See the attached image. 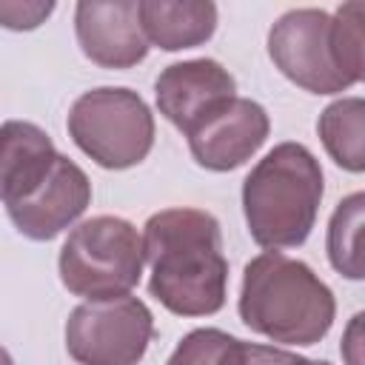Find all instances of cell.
I'll list each match as a JSON object with an SVG mask.
<instances>
[{"label":"cell","instance_id":"1","mask_svg":"<svg viewBox=\"0 0 365 365\" xmlns=\"http://www.w3.org/2000/svg\"><path fill=\"white\" fill-rule=\"evenodd\" d=\"M151 297L177 317H211L228 297L220 222L200 208H165L143 225Z\"/></svg>","mask_w":365,"mask_h":365},{"label":"cell","instance_id":"2","mask_svg":"<svg viewBox=\"0 0 365 365\" xmlns=\"http://www.w3.org/2000/svg\"><path fill=\"white\" fill-rule=\"evenodd\" d=\"M240 319L259 336L282 345H317L334 325V291L302 259L262 251L245 262Z\"/></svg>","mask_w":365,"mask_h":365},{"label":"cell","instance_id":"3","mask_svg":"<svg viewBox=\"0 0 365 365\" xmlns=\"http://www.w3.org/2000/svg\"><path fill=\"white\" fill-rule=\"evenodd\" d=\"M268 57L299 88L336 94L362 80V3L291 9L268 31Z\"/></svg>","mask_w":365,"mask_h":365},{"label":"cell","instance_id":"4","mask_svg":"<svg viewBox=\"0 0 365 365\" xmlns=\"http://www.w3.org/2000/svg\"><path fill=\"white\" fill-rule=\"evenodd\" d=\"M322 191V165L302 143L274 145L242 180L251 240L268 251L302 245L317 222Z\"/></svg>","mask_w":365,"mask_h":365},{"label":"cell","instance_id":"5","mask_svg":"<svg viewBox=\"0 0 365 365\" xmlns=\"http://www.w3.org/2000/svg\"><path fill=\"white\" fill-rule=\"evenodd\" d=\"M143 237L111 214L74 225L60 248L57 271L68 294L83 299H111L131 294L143 277Z\"/></svg>","mask_w":365,"mask_h":365},{"label":"cell","instance_id":"6","mask_svg":"<svg viewBox=\"0 0 365 365\" xmlns=\"http://www.w3.org/2000/svg\"><path fill=\"white\" fill-rule=\"evenodd\" d=\"M66 125L74 145L108 171L143 163L154 145L148 103L123 86H100L80 94L68 108Z\"/></svg>","mask_w":365,"mask_h":365},{"label":"cell","instance_id":"7","mask_svg":"<svg viewBox=\"0 0 365 365\" xmlns=\"http://www.w3.org/2000/svg\"><path fill=\"white\" fill-rule=\"evenodd\" d=\"M151 339L154 317L131 294L86 299L66 319V351L80 365H137Z\"/></svg>","mask_w":365,"mask_h":365},{"label":"cell","instance_id":"8","mask_svg":"<svg viewBox=\"0 0 365 365\" xmlns=\"http://www.w3.org/2000/svg\"><path fill=\"white\" fill-rule=\"evenodd\" d=\"M88 205H91V182L86 171L74 160L57 151L46 177L26 197L9 202L6 211L11 225L23 237L34 242H48L66 228H71L86 214Z\"/></svg>","mask_w":365,"mask_h":365},{"label":"cell","instance_id":"9","mask_svg":"<svg viewBox=\"0 0 365 365\" xmlns=\"http://www.w3.org/2000/svg\"><path fill=\"white\" fill-rule=\"evenodd\" d=\"M154 97L160 114L188 137L222 103L237 97V80L211 57L182 60L160 71L154 80Z\"/></svg>","mask_w":365,"mask_h":365},{"label":"cell","instance_id":"10","mask_svg":"<svg viewBox=\"0 0 365 365\" xmlns=\"http://www.w3.org/2000/svg\"><path fill=\"white\" fill-rule=\"evenodd\" d=\"M268 111L248 97H231L188 134V151L208 171H234L268 140Z\"/></svg>","mask_w":365,"mask_h":365},{"label":"cell","instance_id":"11","mask_svg":"<svg viewBox=\"0 0 365 365\" xmlns=\"http://www.w3.org/2000/svg\"><path fill=\"white\" fill-rule=\"evenodd\" d=\"M80 51L100 68H131L145 60L148 40L137 17V0H83L74 6Z\"/></svg>","mask_w":365,"mask_h":365},{"label":"cell","instance_id":"12","mask_svg":"<svg viewBox=\"0 0 365 365\" xmlns=\"http://www.w3.org/2000/svg\"><path fill=\"white\" fill-rule=\"evenodd\" d=\"M57 148L51 137L29 120H6L0 125V202L26 197L51 168Z\"/></svg>","mask_w":365,"mask_h":365},{"label":"cell","instance_id":"13","mask_svg":"<svg viewBox=\"0 0 365 365\" xmlns=\"http://www.w3.org/2000/svg\"><path fill=\"white\" fill-rule=\"evenodd\" d=\"M137 17L148 46L163 51L202 46L217 31V6L208 0H137Z\"/></svg>","mask_w":365,"mask_h":365},{"label":"cell","instance_id":"14","mask_svg":"<svg viewBox=\"0 0 365 365\" xmlns=\"http://www.w3.org/2000/svg\"><path fill=\"white\" fill-rule=\"evenodd\" d=\"M319 140L328 157L351 171L359 174L365 168V103L362 97H339L322 108L317 120Z\"/></svg>","mask_w":365,"mask_h":365},{"label":"cell","instance_id":"15","mask_svg":"<svg viewBox=\"0 0 365 365\" xmlns=\"http://www.w3.org/2000/svg\"><path fill=\"white\" fill-rule=\"evenodd\" d=\"M362 217H365V194L354 191L348 194L331 214L328 222V237H325V251L336 274L348 279H362Z\"/></svg>","mask_w":365,"mask_h":365},{"label":"cell","instance_id":"16","mask_svg":"<svg viewBox=\"0 0 365 365\" xmlns=\"http://www.w3.org/2000/svg\"><path fill=\"white\" fill-rule=\"evenodd\" d=\"M214 365H314V359L279 345H259L231 336Z\"/></svg>","mask_w":365,"mask_h":365},{"label":"cell","instance_id":"17","mask_svg":"<svg viewBox=\"0 0 365 365\" xmlns=\"http://www.w3.org/2000/svg\"><path fill=\"white\" fill-rule=\"evenodd\" d=\"M231 334L220 328H194L180 339L174 354L168 356L165 365H214L220 351L228 345Z\"/></svg>","mask_w":365,"mask_h":365},{"label":"cell","instance_id":"18","mask_svg":"<svg viewBox=\"0 0 365 365\" xmlns=\"http://www.w3.org/2000/svg\"><path fill=\"white\" fill-rule=\"evenodd\" d=\"M54 11V0H0V26L9 31H31Z\"/></svg>","mask_w":365,"mask_h":365},{"label":"cell","instance_id":"19","mask_svg":"<svg viewBox=\"0 0 365 365\" xmlns=\"http://www.w3.org/2000/svg\"><path fill=\"white\" fill-rule=\"evenodd\" d=\"M362 314H356L345 331V339H342V356L348 359V365H362V354H359V342H362Z\"/></svg>","mask_w":365,"mask_h":365},{"label":"cell","instance_id":"20","mask_svg":"<svg viewBox=\"0 0 365 365\" xmlns=\"http://www.w3.org/2000/svg\"><path fill=\"white\" fill-rule=\"evenodd\" d=\"M0 365H14V362H11V356H9V351H6L3 345H0Z\"/></svg>","mask_w":365,"mask_h":365},{"label":"cell","instance_id":"21","mask_svg":"<svg viewBox=\"0 0 365 365\" xmlns=\"http://www.w3.org/2000/svg\"><path fill=\"white\" fill-rule=\"evenodd\" d=\"M314 365H331V362H325V359H314Z\"/></svg>","mask_w":365,"mask_h":365}]
</instances>
